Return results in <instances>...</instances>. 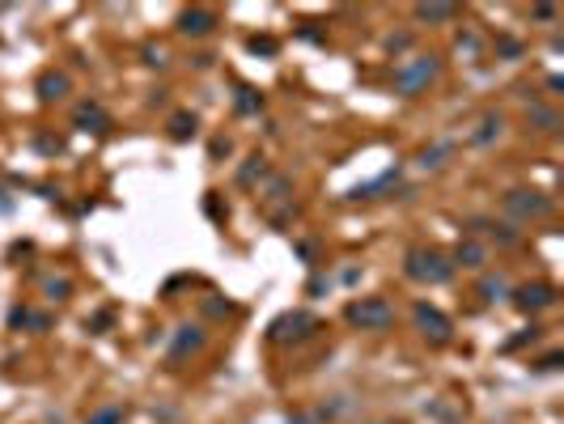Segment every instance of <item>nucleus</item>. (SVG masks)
I'll list each match as a JSON object with an SVG mask.
<instances>
[{"label": "nucleus", "instance_id": "f257e3e1", "mask_svg": "<svg viewBox=\"0 0 564 424\" xmlns=\"http://www.w3.org/2000/svg\"><path fill=\"white\" fill-rule=\"evenodd\" d=\"M348 323L361 327V331H386L395 323V305L386 297H361L348 305Z\"/></svg>", "mask_w": 564, "mask_h": 424}, {"label": "nucleus", "instance_id": "f03ea898", "mask_svg": "<svg viewBox=\"0 0 564 424\" xmlns=\"http://www.w3.org/2000/svg\"><path fill=\"white\" fill-rule=\"evenodd\" d=\"M407 276L425 280V285H445L454 276V268L437 255V250H407Z\"/></svg>", "mask_w": 564, "mask_h": 424}, {"label": "nucleus", "instance_id": "7ed1b4c3", "mask_svg": "<svg viewBox=\"0 0 564 424\" xmlns=\"http://www.w3.org/2000/svg\"><path fill=\"white\" fill-rule=\"evenodd\" d=\"M433 77H437V60H433V56H416V60L399 64V73H395V89H399V93H420Z\"/></svg>", "mask_w": 564, "mask_h": 424}, {"label": "nucleus", "instance_id": "20e7f679", "mask_svg": "<svg viewBox=\"0 0 564 424\" xmlns=\"http://www.w3.org/2000/svg\"><path fill=\"white\" fill-rule=\"evenodd\" d=\"M416 327H420L433 344H445V340H450V331H454V327H450V318H445L437 305H429V301H416Z\"/></svg>", "mask_w": 564, "mask_h": 424}, {"label": "nucleus", "instance_id": "39448f33", "mask_svg": "<svg viewBox=\"0 0 564 424\" xmlns=\"http://www.w3.org/2000/svg\"><path fill=\"white\" fill-rule=\"evenodd\" d=\"M505 208L518 212V217H547V212H551V199L539 195V191H509V195H505Z\"/></svg>", "mask_w": 564, "mask_h": 424}, {"label": "nucleus", "instance_id": "423d86ee", "mask_svg": "<svg viewBox=\"0 0 564 424\" xmlns=\"http://www.w3.org/2000/svg\"><path fill=\"white\" fill-rule=\"evenodd\" d=\"M314 327H319V323H314L310 314H280L276 323H272V340H276V344H284V340H301V335H310Z\"/></svg>", "mask_w": 564, "mask_h": 424}, {"label": "nucleus", "instance_id": "0eeeda50", "mask_svg": "<svg viewBox=\"0 0 564 424\" xmlns=\"http://www.w3.org/2000/svg\"><path fill=\"white\" fill-rule=\"evenodd\" d=\"M213 26H217V13H208V9H187L183 17H178V30L183 34H213Z\"/></svg>", "mask_w": 564, "mask_h": 424}, {"label": "nucleus", "instance_id": "6e6552de", "mask_svg": "<svg viewBox=\"0 0 564 424\" xmlns=\"http://www.w3.org/2000/svg\"><path fill=\"white\" fill-rule=\"evenodd\" d=\"M514 301H518V310H543V305L556 301V293H551L547 285H522V289L514 293Z\"/></svg>", "mask_w": 564, "mask_h": 424}, {"label": "nucleus", "instance_id": "1a4fd4ad", "mask_svg": "<svg viewBox=\"0 0 564 424\" xmlns=\"http://www.w3.org/2000/svg\"><path fill=\"white\" fill-rule=\"evenodd\" d=\"M38 93H43V102L64 98V93H68V77H64V73H47V77L38 81Z\"/></svg>", "mask_w": 564, "mask_h": 424}, {"label": "nucleus", "instance_id": "9d476101", "mask_svg": "<svg viewBox=\"0 0 564 424\" xmlns=\"http://www.w3.org/2000/svg\"><path fill=\"white\" fill-rule=\"evenodd\" d=\"M454 259L463 263V268H480V263H484V246H475V242H458Z\"/></svg>", "mask_w": 564, "mask_h": 424}, {"label": "nucleus", "instance_id": "9b49d317", "mask_svg": "<svg viewBox=\"0 0 564 424\" xmlns=\"http://www.w3.org/2000/svg\"><path fill=\"white\" fill-rule=\"evenodd\" d=\"M204 344V331L199 327H178V340H174V356H183L187 348H199Z\"/></svg>", "mask_w": 564, "mask_h": 424}, {"label": "nucleus", "instance_id": "f8f14e48", "mask_svg": "<svg viewBox=\"0 0 564 424\" xmlns=\"http://www.w3.org/2000/svg\"><path fill=\"white\" fill-rule=\"evenodd\" d=\"M170 136H174V140H191V136H195V115H187V111L174 115V119H170Z\"/></svg>", "mask_w": 564, "mask_h": 424}, {"label": "nucleus", "instance_id": "ddd939ff", "mask_svg": "<svg viewBox=\"0 0 564 424\" xmlns=\"http://www.w3.org/2000/svg\"><path fill=\"white\" fill-rule=\"evenodd\" d=\"M123 416H128V411H123L119 403H111V407H98L85 424H123Z\"/></svg>", "mask_w": 564, "mask_h": 424}, {"label": "nucleus", "instance_id": "4468645a", "mask_svg": "<svg viewBox=\"0 0 564 424\" xmlns=\"http://www.w3.org/2000/svg\"><path fill=\"white\" fill-rule=\"evenodd\" d=\"M416 17H420V22H450V17H454V5H420Z\"/></svg>", "mask_w": 564, "mask_h": 424}, {"label": "nucleus", "instance_id": "2eb2a0df", "mask_svg": "<svg viewBox=\"0 0 564 424\" xmlns=\"http://www.w3.org/2000/svg\"><path fill=\"white\" fill-rule=\"evenodd\" d=\"M480 293H488V301H501V297H505V280H501V276H496V280L488 276V280L480 285Z\"/></svg>", "mask_w": 564, "mask_h": 424}, {"label": "nucleus", "instance_id": "dca6fc26", "mask_svg": "<svg viewBox=\"0 0 564 424\" xmlns=\"http://www.w3.org/2000/svg\"><path fill=\"white\" fill-rule=\"evenodd\" d=\"M43 293H47L51 301H64V297H68V280H47Z\"/></svg>", "mask_w": 564, "mask_h": 424}, {"label": "nucleus", "instance_id": "f3484780", "mask_svg": "<svg viewBox=\"0 0 564 424\" xmlns=\"http://www.w3.org/2000/svg\"><path fill=\"white\" fill-rule=\"evenodd\" d=\"M77 123H107V119H102L98 106H81V111H77Z\"/></svg>", "mask_w": 564, "mask_h": 424}, {"label": "nucleus", "instance_id": "a211bd4d", "mask_svg": "<svg viewBox=\"0 0 564 424\" xmlns=\"http://www.w3.org/2000/svg\"><path fill=\"white\" fill-rule=\"evenodd\" d=\"M250 51H268V56H272L276 43H272V38H250Z\"/></svg>", "mask_w": 564, "mask_h": 424}]
</instances>
